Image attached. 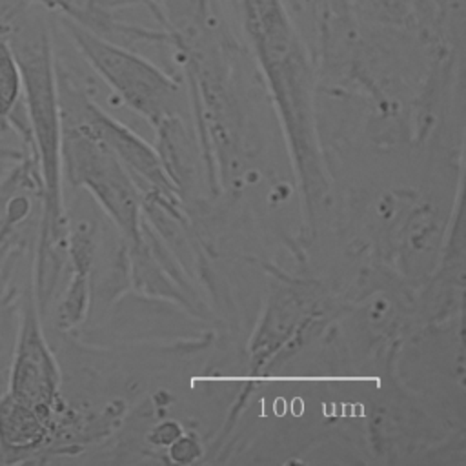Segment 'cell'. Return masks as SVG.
<instances>
[{"label": "cell", "mask_w": 466, "mask_h": 466, "mask_svg": "<svg viewBox=\"0 0 466 466\" xmlns=\"http://www.w3.org/2000/svg\"><path fill=\"white\" fill-rule=\"evenodd\" d=\"M5 391L51 420L60 411V371L44 335L33 289L22 302Z\"/></svg>", "instance_id": "cell-4"}, {"label": "cell", "mask_w": 466, "mask_h": 466, "mask_svg": "<svg viewBox=\"0 0 466 466\" xmlns=\"http://www.w3.org/2000/svg\"><path fill=\"white\" fill-rule=\"evenodd\" d=\"M62 31L84 60L127 102L135 111L151 120L167 115L175 98V84L146 58L124 49L106 36L56 15Z\"/></svg>", "instance_id": "cell-2"}, {"label": "cell", "mask_w": 466, "mask_h": 466, "mask_svg": "<svg viewBox=\"0 0 466 466\" xmlns=\"http://www.w3.org/2000/svg\"><path fill=\"white\" fill-rule=\"evenodd\" d=\"M27 153H33V151L13 149V147H0V180H2V177H4L20 158H24Z\"/></svg>", "instance_id": "cell-6"}, {"label": "cell", "mask_w": 466, "mask_h": 466, "mask_svg": "<svg viewBox=\"0 0 466 466\" xmlns=\"http://www.w3.org/2000/svg\"><path fill=\"white\" fill-rule=\"evenodd\" d=\"M53 435V420L11 393L0 395V464L36 462Z\"/></svg>", "instance_id": "cell-5"}, {"label": "cell", "mask_w": 466, "mask_h": 466, "mask_svg": "<svg viewBox=\"0 0 466 466\" xmlns=\"http://www.w3.org/2000/svg\"><path fill=\"white\" fill-rule=\"evenodd\" d=\"M18 2H24V4H29V5H36V7H42L49 13H58L64 0H18Z\"/></svg>", "instance_id": "cell-8"}, {"label": "cell", "mask_w": 466, "mask_h": 466, "mask_svg": "<svg viewBox=\"0 0 466 466\" xmlns=\"http://www.w3.org/2000/svg\"><path fill=\"white\" fill-rule=\"evenodd\" d=\"M60 164L73 186L87 187L120 226H135L133 186L116 162V153L76 122H62Z\"/></svg>", "instance_id": "cell-3"}, {"label": "cell", "mask_w": 466, "mask_h": 466, "mask_svg": "<svg viewBox=\"0 0 466 466\" xmlns=\"http://www.w3.org/2000/svg\"><path fill=\"white\" fill-rule=\"evenodd\" d=\"M0 147H13V149H25V151H29L27 147H24V144L20 142V138L15 135L13 129L2 127V126H0Z\"/></svg>", "instance_id": "cell-7"}, {"label": "cell", "mask_w": 466, "mask_h": 466, "mask_svg": "<svg viewBox=\"0 0 466 466\" xmlns=\"http://www.w3.org/2000/svg\"><path fill=\"white\" fill-rule=\"evenodd\" d=\"M47 13L42 7L13 0L7 11V40L22 75V98L42 182V217L36 244L58 246L62 238V122Z\"/></svg>", "instance_id": "cell-1"}]
</instances>
